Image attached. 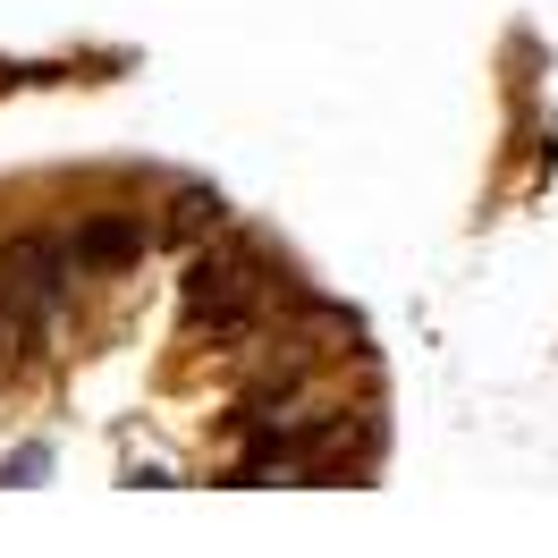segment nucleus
Returning <instances> with one entry per match:
<instances>
[{"label":"nucleus","mask_w":558,"mask_h":558,"mask_svg":"<svg viewBox=\"0 0 558 558\" xmlns=\"http://www.w3.org/2000/svg\"><path fill=\"white\" fill-rule=\"evenodd\" d=\"M69 254H76V263H136V229H128V220H94Z\"/></svg>","instance_id":"2"},{"label":"nucleus","mask_w":558,"mask_h":558,"mask_svg":"<svg viewBox=\"0 0 558 558\" xmlns=\"http://www.w3.org/2000/svg\"><path fill=\"white\" fill-rule=\"evenodd\" d=\"M0 288H9V305H17V314H51V305L69 296V245L17 238L9 254H0Z\"/></svg>","instance_id":"1"}]
</instances>
